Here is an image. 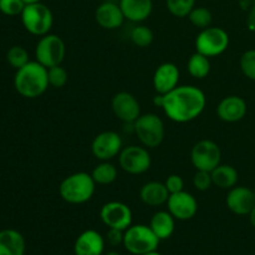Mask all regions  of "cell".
Returning a JSON list of instances; mask_svg holds the SVG:
<instances>
[{"label": "cell", "mask_w": 255, "mask_h": 255, "mask_svg": "<svg viewBox=\"0 0 255 255\" xmlns=\"http://www.w3.org/2000/svg\"><path fill=\"white\" fill-rule=\"evenodd\" d=\"M25 239L15 229L0 231V255H24Z\"/></svg>", "instance_id": "cell-22"}, {"label": "cell", "mask_w": 255, "mask_h": 255, "mask_svg": "<svg viewBox=\"0 0 255 255\" xmlns=\"http://www.w3.org/2000/svg\"><path fill=\"white\" fill-rule=\"evenodd\" d=\"M124 237L125 231H120V229L109 228V232L106 234V241L109 242L110 246L112 247H119L124 246Z\"/></svg>", "instance_id": "cell-36"}, {"label": "cell", "mask_w": 255, "mask_h": 255, "mask_svg": "<svg viewBox=\"0 0 255 255\" xmlns=\"http://www.w3.org/2000/svg\"><path fill=\"white\" fill-rule=\"evenodd\" d=\"M14 86L17 94L26 99H36L41 96L49 87L47 69L37 61H29L16 70Z\"/></svg>", "instance_id": "cell-2"}, {"label": "cell", "mask_w": 255, "mask_h": 255, "mask_svg": "<svg viewBox=\"0 0 255 255\" xmlns=\"http://www.w3.org/2000/svg\"><path fill=\"white\" fill-rule=\"evenodd\" d=\"M214 186L222 189H231L238 183V171L231 164H219L211 172Z\"/></svg>", "instance_id": "cell-24"}, {"label": "cell", "mask_w": 255, "mask_h": 255, "mask_svg": "<svg viewBox=\"0 0 255 255\" xmlns=\"http://www.w3.org/2000/svg\"><path fill=\"white\" fill-rule=\"evenodd\" d=\"M115 116L122 122L133 124L141 116V106L136 97L126 91L117 92L111 101Z\"/></svg>", "instance_id": "cell-13"}, {"label": "cell", "mask_w": 255, "mask_h": 255, "mask_svg": "<svg viewBox=\"0 0 255 255\" xmlns=\"http://www.w3.org/2000/svg\"><path fill=\"white\" fill-rule=\"evenodd\" d=\"M179 70L173 62H164L156 69L153 75V87L157 95H166L178 86Z\"/></svg>", "instance_id": "cell-17"}, {"label": "cell", "mask_w": 255, "mask_h": 255, "mask_svg": "<svg viewBox=\"0 0 255 255\" xmlns=\"http://www.w3.org/2000/svg\"><path fill=\"white\" fill-rule=\"evenodd\" d=\"M47 79H49V86L54 89H61L67 84L69 74L61 65H57L47 69Z\"/></svg>", "instance_id": "cell-31"}, {"label": "cell", "mask_w": 255, "mask_h": 255, "mask_svg": "<svg viewBox=\"0 0 255 255\" xmlns=\"http://www.w3.org/2000/svg\"><path fill=\"white\" fill-rule=\"evenodd\" d=\"M164 184H166L169 194L178 193V192L184 191V181L178 174H171V176L167 177Z\"/></svg>", "instance_id": "cell-35"}, {"label": "cell", "mask_w": 255, "mask_h": 255, "mask_svg": "<svg viewBox=\"0 0 255 255\" xmlns=\"http://www.w3.org/2000/svg\"><path fill=\"white\" fill-rule=\"evenodd\" d=\"M188 19H189V21L192 22V25H194V26L202 30V29H206V27L211 26L213 16H212V12L209 11L207 7L194 6L193 10L189 12Z\"/></svg>", "instance_id": "cell-27"}, {"label": "cell", "mask_w": 255, "mask_h": 255, "mask_svg": "<svg viewBox=\"0 0 255 255\" xmlns=\"http://www.w3.org/2000/svg\"><path fill=\"white\" fill-rule=\"evenodd\" d=\"M153 37L152 30L144 25H138V26L133 27L131 34H129L131 41L138 47H147L148 45H151L153 41Z\"/></svg>", "instance_id": "cell-29"}, {"label": "cell", "mask_w": 255, "mask_h": 255, "mask_svg": "<svg viewBox=\"0 0 255 255\" xmlns=\"http://www.w3.org/2000/svg\"><path fill=\"white\" fill-rule=\"evenodd\" d=\"M166 6L173 16L186 17L196 6V0H166Z\"/></svg>", "instance_id": "cell-28"}, {"label": "cell", "mask_w": 255, "mask_h": 255, "mask_svg": "<svg viewBox=\"0 0 255 255\" xmlns=\"http://www.w3.org/2000/svg\"><path fill=\"white\" fill-rule=\"evenodd\" d=\"M120 7L125 19L132 22H142L148 19L153 10L152 0H120Z\"/></svg>", "instance_id": "cell-20"}, {"label": "cell", "mask_w": 255, "mask_h": 255, "mask_svg": "<svg viewBox=\"0 0 255 255\" xmlns=\"http://www.w3.org/2000/svg\"><path fill=\"white\" fill-rule=\"evenodd\" d=\"M247 24H248V27L252 30V31H255V5L252 7L251 11H249L248 21H247Z\"/></svg>", "instance_id": "cell-37"}, {"label": "cell", "mask_w": 255, "mask_h": 255, "mask_svg": "<svg viewBox=\"0 0 255 255\" xmlns=\"http://www.w3.org/2000/svg\"><path fill=\"white\" fill-rule=\"evenodd\" d=\"M100 218L109 228L126 231L132 226L131 208L122 202L112 201L105 203L100 211Z\"/></svg>", "instance_id": "cell-11"}, {"label": "cell", "mask_w": 255, "mask_h": 255, "mask_svg": "<svg viewBox=\"0 0 255 255\" xmlns=\"http://www.w3.org/2000/svg\"><path fill=\"white\" fill-rule=\"evenodd\" d=\"M226 203L232 213L248 216L255 207V193L248 187L236 186L228 191Z\"/></svg>", "instance_id": "cell-15"}, {"label": "cell", "mask_w": 255, "mask_h": 255, "mask_svg": "<svg viewBox=\"0 0 255 255\" xmlns=\"http://www.w3.org/2000/svg\"><path fill=\"white\" fill-rule=\"evenodd\" d=\"M143 255H162V254L158 253L157 251H154V252H151V253H147V254H143Z\"/></svg>", "instance_id": "cell-41"}, {"label": "cell", "mask_w": 255, "mask_h": 255, "mask_svg": "<svg viewBox=\"0 0 255 255\" xmlns=\"http://www.w3.org/2000/svg\"><path fill=\"white\" fill-rule=\"evenodd\" d=\"M95 20L104 29L115 30L124 24L125 15L120 7V4L105 1L97 6L95 11Z\"/></svg>", "instance_id": "cell-19"}, {"label": "cell", "mask_w": 255, "mask_h": 255, "mask_svg": "<svg viewBox=\"0 0 255 255\" xmlns=\"http://www.w3.org/2000/svg\"><path fill=\"white\" fill-rule=\"evenodd\" d=\"M159 242L149 226L134 224L125 231L124 247L133 255H143L157 251Z\"/></svg>", "instance_id": "cell-4"}, {"label": "cell", "mask_w": 255, "mask_h": 255, "mask_svg": "<svg viewBox=\"0 0 255 255\" xmlns=\"http://www.w3.org/2000/svg\"><path fill=\"white\" fill-rule=\"evenodd\" d=\"M105 238L95 229H87L76 238L74 244L75 255H102L105 252Z\"/></svg>", "instance_id": "cell-18"}, {"label": "cell", "mask_w": 255, "mask_h": 255, "mask_svg": "<svg viewBox=\"0 0 255 255\" xmlns=\"http://www.w3.org/2000/svg\"><path fill=\"white\" fill-rule=\"evenodd\" d=\"M122 151V138L117 132L104 131L97 134L91 144V152L100 161H110Z\"/></svg>", "instance_id": "cell-12"}, {"label": "cell", "mask_w": 255, "mask_h": 255, "mask_svg": "<svg viewBox=\"0 0 255 255\" xmlns=\"http://www.w3.org/2000/svg\"><path fill=\"white\" fill-rule=\"evenodd\" d=\"M229 46V35L222 27L208 26L202 29L196 37L197 52L214 57L222 55Z\"/></svg>", "instance_id": "cell-8"}, {"label": "cell", "mask_w": 255, "mask_h": 255, "mask_svg": "<svg viewBox=\"0 0 255 255\" xmlns=\"http://www.w3.org/2000/svg\"><path fill=\"white\" fill-rule=\"evenodd\" d=\"M25 5L22 0H0V11L7 16L21 15Z\"/></svg>", "instance_id": "cell-33"}, {"label": "cell", "mask_w": 255, "mask_h": 255, "mask_svg": "<svg viewBox=\"0 0 255 255\" xmlns=\"http://www.w3.org/2000/svg\"><path fill=\"white\" fill-rule=\"evenodd\" d=\"M105 255H122L121 253H119V252H115V251H111V252H107Z\"/></svg>", "instance_id": "cell-40"}, {"label": "cell", "mask_w": 255, "mask_h": 255, "mask_svg": "<svg viewBox=\"0 0 255 255\" xmlns=\"http://www.w3.org/2000/svg\"><path fill=\"white\" fill-rule=\"evenodd\" d=\"M96 182L86 172H76L62 179L59 186V194L66 203L82 204L92 198Z\"/></svg>", "instance_id": "cell-3"}, {"label": "cell", "mask_w": 255, "mask_h": 255, "mask_svg": "<svg viewBox=\"0 0 255 255\" xmlns=\"http://www.w3.org/2000/svg\"><path fill=\"white\" fill-rule=\"evenodd\" d=\"M139 198L146 206L159 207L167 203L169 198V192L164 183L151 181L142 186L139 191Z\"/></svg>", "instance_id": "cell-21"}, {"label": "cell", "mask_w": 255, "mask_h": 255, "mask_svg": "<svg viewBox=\"0 0 255 255\" xmlns=\"http://www.w3.org/2000/svg\"><path fill=\"white\" fill-rule=\"evenodd\" d=\"M21 21L26 31L36 36H44L49 34L54 24V16L45 4L34 2L25 5L21 12Z\"/></svg>", "instance_id": "cell-6"}, {"label": "cell", "mask_w": 255, "mask_h": 255, "mask_svg": "<svg viewBox=\"0 0 255 255\" xmlns=\"http://www.w3.org/2000/svg\"><path fill=\"white\" fill-rule=\"evenodd\" d=\"M6 60L10 66L14 67L15 70H19L20 67H22L30 61L27 51L20 45H15V46H11L7 50Z\"/></svg>", "instance_id": "cell-30"}, {"label": "cell", "mask_w": 255, "mask_h": 255, "mask_svg": "<svg viewBox=\"0 0 255 255\" xmlns=\"http://www.w3.org/2000/svg\"><path fill=\"white\" fill-rule=\"evenodd\" d=\"M166 204L169 213L178 221H189L198 212V202L196 197L184 191L169 194Z\"/></svg>", "instance_id": "cell-14"}, {"label": "cell", "mask_w": 255, "mask_h": 255, "mask_svg": "<svg viewBox=\"0 0 255 255\" xmlns=\"http://www.w3.org/2000/svg\"><path fill=\"white\" fill-rule=\"evenodd\" d=\"M22 1L27 5V4H34V2H40L41 0H22Z\"/></svg>", "instance_id": "cell-39"}, {"label": "cell", "mask_w": 255, "mask_h": 255, "mask_svg": "<svg viewBox=\"0 0 255 255\" xmlns=\"http://www.w3.org/2000/svg\"><path fill=\"white\" fill-rule=\"evenodd\" d=\"M133 131L142 146L156 148L163 142L164 124L156 114L141 115L133 122Z\"/></svg>", "instance_id": "cell-5"}, {"label": "cell", "mask_w": 255, "mask_h": 255, "mask_svg": "<svg viewBox=\"0 0 255 255\" xmlns=\"http://www.w3.org/2000/svg\"><path fill=\"white\" fill-rule=\"evenodd\" d=\"M154 105L163 110L164 115L177 124H187L196 120L207 105L206 94L192 85L177 86L166 95H157Z\"/></svg>", "instance_id": "cell-1"}, {"label": "cell", "mask_w": 255, "mask_h": 255, "mask_svg": "<svg viewBox=\"0 0 255 255\" xmlns=\"http://www.w3.org/2000/svg\"><path fill=\"white\" fill-rule=\"evenodd\" d=\"M193 186L199 192L208 191L213 186V179H212L211 172L197 171L193 176Z\"/></svg>", "instance_id": "cell-34"}, {"label": "cell", "mask_w": 255, "mask_h": 255, "mask_svg": "<svg viewBox=\"0 0 255 255\" xmlns=\"http://www.w3.org/2000/svg\"><path fill=\"white\" fill-rule=\"evenodd\" d=\"M187 69H188L189 75L192 77H194V79H204L211 72V61H209V57L201 54V52L196 51L189 57Z\"/></svg>", "instance_id": "cell-25"}, {"label": "cell", "mask_w": 255, "mask_h": 255, "mask_svg": "<svg viewBox=\"0 0 255 255\" xmlns=\"http://www.w3.org/2000/svg\"><path fill=\"white\" fill-rule=\"evenodd\" d=\"M222 151L216 142L201 139L191 151V162L197 171L212 172L221 164Z\"/></svg>", "instance_id": "cell-9"}, {"label": "cell", "mask_w": 255, "mask_h": 255, "mask_svg": "<svg viewBox=\"0 0 255 255\" xmlns=\"http://www.w3.org/2000/svg\"><path fill=\"white\" fill-rule=\"evenodd\" d=\"M119 164L126 173L142 174L151 168L152 158L144 146H127L120 152Z\"/></svg>", "instance_id": "cell-10"}, {"label": "cell", "mask_w": 255, "mask_h": 255, "mask_svg": "<svg viewBox=\"0 0 255 255\" xmlns=\"http://www.w3.org/2000/svg\"><path fill=\"white\" fill-rule=\"evenodd\" d=\"M248 216H249V222H251L252 227L255 228V207L253 209H252V212L248 214Z\"/></svg>", "instance_id": "cell-38"}, {"label": "cell", "mask_w": 255, "mask_h": 255, "mask_svg": "<svg viewBox=\"0 0 255 255\" xmlns=\"http://www.w3.org/2000/svg\"><path fill=\"white\" fill-rule=\"evenodd\" d=\"M149 227L159 241L171 238L176 228V218L168 211H158L152 216Z\"/></svg>", "instance_id": "cell-23"}, {"label": "cell", "mask_w": 255, "mask_h": 255, "mask_svg": "<svg viewBox=\"0 0 255 255\" xmlns=\"http://www.w3.org/2000/svg\"><path fill=\"white\" fill-rule=\"evenodd\" d=\"M247 111H248V107H247L246 100L236 95L224 97L217 107V115L219 119L228 124L242 121L246 117Z\"/></svg>", "instance_id": "cell-16"}, {"label": "cell", "mask_w": 255, "mask_h": 255, "mask_svg": "<svg viewBox=\"0 0 255 255\" xmlns=\"http://www.w3.org/2000/svg\"><path fill=\"white\" fill-rule=\"evenodd\" d=\"M239 66H241V70L244 76L255 81V49L247 50L242 55Z\"/></svg>", "instance_id": "cell-32"}, {"label": "cell", "mask_w": 255, "mask_h": 255, "mask_svg": "<svg viewBox=\"0 0 255 255\" xmlns=\"http://www.w3.org/2000/svg\"><path fill=\"white\" fill-rule=\"evenodd\" d=\"M66 54L65 42L59 35L46 34L40 37L35 47V57L46 69L61 65Z\"/></svg>", "instance_id": "cell-7"}, {"label": "cell", "mask_w": 255, "mask_h": 255, "mask_svg": "<svg viewBox=\"0 0 255 255\" xmlns=\"http://www.w3.org/2000/svg\"><path fill=\"white\" fill-rule=\"evenodd\" d=\"M117 168L115 164L110 163L109 161H101V163L97 164L92 171L91 176L96 184H101V186H106V184H111L116 181L117 178Z\"/></svg>", "instance_id": "cell-26"}]
</instances>
